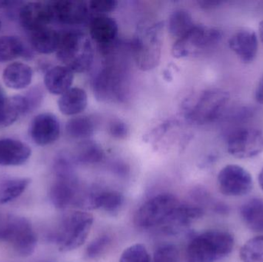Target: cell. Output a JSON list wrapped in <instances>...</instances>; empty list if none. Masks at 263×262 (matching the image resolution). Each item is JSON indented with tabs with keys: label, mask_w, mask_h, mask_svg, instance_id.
<instances>
[{
	"label": "cell",
	"mask_w": 263,
	"mask_h": 262,
	"mask_svg": "<svg viewBox=\"0 0 263 262\" xmlns=\"http://www.w3.org/2000/svg\"><path fill=\"white\" fill-rule=\"evenodd\" d=\"M163 22L139 25L130 43L136 66L142 71H150L159 66L162 55Z\"/></svg>",
	"instance_id": "1"
},
{
	"label": "cell",
	"mask_w": 263,
	"mask_h": 262,
	"mask_svg": "<svg viewBox=\"0 0 263 262\" xmlns=\"http://www.w3.org/2000/svg\"><path fill=\"white\" fill-rule=\"evenodd\" d=\"M58 59L73 72H87L94 60V51L90 39L77 29L61 33L57 51Z\"/></svg>",
	"instance_id": "2"
},
{
	"label": "cell",
	"mask_w": 263,
	"mask_h": 262,
	"mask_svg": "<svg viewBox=\"0 0 263 262\" xmlns=\"http://www.w3.org/2000/svg\"><path fill=\"white\" fill-rule=\"evenodd\" d=\"M234 238L228 232L207 231L196 235L187 247L185 261L216 262L228 256L234 248Z\"/></svg>",
	"instance_id": "3"
},
{
	"label": "cell",
	"mask_w": 263,
	"mask_h": 262,
	"mask_svg": "<svg viewBox=\"0 0 263 262\" xmlns=\"http://www.w3.org/2000/svg\"><path fill=\"white\" fill-rule=\"evenodd\" d=\"M230 99V93L223 89L203 91L184 103L185 118L198 126L214 123L225 113Z\"/></svg>",
	"instance_id": "4"
},
{
	"label": "cell",
	"mask_w": 263,
	"mask_h": 262,
	"mask_svg": "<svg viewBox=\"0 0 263 262\" xmlns=\"http://www.w3.org/2000/svg\"><path fill=\"white\" fill-rule=\"evenodd\" d=\"M0 241L9 245L18 255L29 256L36 247L37 236L27 218L8 215L0 220Z\"/></svg>",
	"instance_id": "5"
},
{
	"label": "cell",
	"mask_w": 263,
	"mask_h": 262,
	"mask_svg": "<svg viewBox=\"0 0 263 262\" xmlns=\"http://www.w3.org/2000/svg\"><path fill=\"white\" fill-rule=\"evenodd\" d=\"M92 223L93 217L88 212L77 211L66 215L53 237L60 250L69 252L80 247L86 241Z\"/></svg>",
	"instance_id": "6"
},
{
	"label": "cell",
	"mask_w": 263,
	"mask_h": 262,
	"mask_svg": "<svg viewBox=\"0 0 263 262\" xmlns=\"http://www.w3.org/2000/svg\"><path fill=\"white\" fill-rule=\"evenodd\" d=\"M222 38V32L218 28L196 25L173 45L172 53L175 58H185L214 47Z\"/></svg>",
	"instance_id": "7"
},
{
	"label": "cell",
	"mask_w": 263,
	"mask_h": 262,
	"mask_svg": "<svg viewBox=\"0 0 263 262\" xmlns=\"http://www.w3.org/2000/svg\"><path fill=\"white\" fill-rule=\"evenodd\" d=\"M92 89L99 101H123L127 91V81L123 69L114 64L103 66L94 76Z\"/></svg>",
	"instance_id": "8"
},
{
	"label": "cell",
	"mask_w": 263,
	"mask_h": 262,
	"mask_svg": "<svg viewBox=\"0 0 263 262\" xmlns=\"http://www.w3.org/2000/svg\"><path fill=\"white\" fill-rule=\"evenodd\" d=\"M179 206L172 194H159L144 203L136 212L135 223L142 229L162 226Z\"/></svg>",
	"instance_id": "9"
},
{
	"label": "cell",
	"mask_w": 263,
	"mask_h": 262,
	"mask_svg": "<svg viewBox=\"0 0 263 262\" xmlns=\"http://www.w3.org/2000/svg\"><path fill=\"white\" fill-rule=\"evenodd\" d=\"M229 153L238 158H250L263 151V132L254 128H242L227 138Z\"/></svg>",
	"instance_id": "10"
},
{
	"label": "cell",
	"mask_w": 263,
	"mask_h": 262,
	"mask_svg": "<svg viewBox=\"0 0 263 262\" xmlns=\"http://www.w3.org/2000/svg\"><path fill=\"white\" fill-rule=\"evenodd\" d=\"M218 186L221 193L227 196H244L253 189V178L244 168L228 165L218 175Z\"/></svg>",
	"instance_id": "11"
},
{
	"label": "cell",
	"mask_w": 263,
	"mask_h": 262,
	"mask_svg": "<svg viewBox=\"0 0 263 262\" xmlns=\"http://www.w3.org/2000/svg\"><path fill=\"white\" fill-rule=\"evenodd\" d=\"M54 20L67 26L83 24L89 15V6L85 2L78 0H59L49 2Z\"/></svg>",
	"instance_id": "12"
},
{
	"label": "cell",
	"mask_w": 263,
	"mask_h": 262,
	"mask_svg": "<svg viewBox=\"0 0 263 262\" xmlns=\"http://www.w3.org/2000/svg\"><path fill=\"white\" fill-rule=\"evenodd\" d=\"M60 135V123L52 113H41L32 119L29 135L34 143L45 146L55 143Z\"/></svg>",
	"instance_id": "13"
},
{
	"label": "cell",
	"mask_w": 263,
	"mask_h": 262,
	"mask_svg": "<svg viewBox=\"0 0 263 262\" xmlns=\"http://www.w3.org/2000/svg\"><path fill=\"white\" fill-rule=\"evenodd\" d=\"M20 19L22 26L31 32L49 26V23L54 20L50 3L42 2L26 3L20 9Z\"/></svg>",
	"instance_id": "14"
},
{
	"label": "cell",
	"mask_w": 263,
	"mask_h": 262,
	"mask_svg": "<svg viewBox=\"0 0 263 262\" xmlns=\"http://www.w3.org/2000/svg\"><path fill=\"white\" fill-rule=\"evenodd\" d=\"M79 189L77 177H57L49 191V198L57 209H63L74 205Z\"/></svg>",
	"instance_id": "15"
},
{
	"label": "cell",
	"mask_w": 263,
	"mask_h": 262,
	"mask_svg": "<svg viewBox=\"0 0 263 262\" xmlns=\"http://www.w3.org/2000/svg\"><path fill=\"white\" fill-rule=\"evenodd\" d=\"M118 32L117 21L107 15H96L89 23L90 36L104 49L111 47L117 39Z\"/></svg>",
	"instance_id": "16"
},
{
	"label": "cell",
	"mask_w": 263,
	"mask_h": 262,
	"mask_svg": "<svg viewBox=\"0 0 263 262\" xmlns=\"http://www.w3.org/2000/svg\"><path fill=\"white\" fill-rule=\"evenodd\" d=\"M229 45L231 50L244 63H252L257 55V35L251 29H242L235 32L230 38Z\"/></svg>",
	"instance_id": "17"
},
{
	"label": "cell",
	"mask_w": 263,
	"mask_h": 262,
	"mask_svg": "<svg viewBox=\"0 0 263 262\" xmlns=\"http://www.w3.org/2000/svg\"><path fill=\"white\" fill-rule=\"evenodd\" d=\"M203 214V209L199 206L179 205L170 218L162 224L164 232L170 235L179 233L192 223L202 218Z\"/></svg>",
	"instance_id": "18"
},
{
	"label": "cell",
	"mask_w": 263,
	"mask_h": 262,
	"mask_svg": "<svg viewBox=\"0 0 263 262\" xmlns=\"http://www.w3.org/2000/svg\"><path fill=\"white\" fill-rule=\"evenodd\" d=\"M31 152L30 148L23 142L0 138V166H21L29 159Z\"/></svg>",
	"instance_id": "19"
},
{
	"label": "cell",
	"mask_w": 263,
	"mask_h": 262,
	"mask_svg": "<svg viewBox=\"0 0 263 262\" xmlns=\"http://www.w3.org/2000/svg\"><path fill=\"white\" fill-rule=\"evenodd\" d=\"M32 106L27 97L14 95L0 104V129L13 124L18 117L29 112Z\"/></svg>",
	"instance_id": "20"
},
{
	"label": "cell",
	"mask_w": 263,
	"mask_h": 262,
	"mask_svg": "<svg viewBox=\"0 0 263 262\" xmlns=\"http://www.w3.org/2000/svg\"><path fill=\"white\" fill-rule=\"evenodd\" d=\"M74 72L65 66H55L46 72L44 83L51 94L62 95L72 88Z\"/></svg>",
	"instance_id": "21"
},
{
	"label": "cell",
	"mask_w": 263,
	"mask_h": 262,
	"mask_svg": "<svg viewBox=\"0 0 263 262\" xmlns=\"http://www.w3.org/2000/svg\"><path fill=\"white\" fill-rule=\"evenodd\" d=\"M87 93L81 88H71L60 96L58 107L65 115H77L82 113L87 107Z\"/></svg>",
	"instance_id": "22"
},
{
	"label": "cell",
	"mask_w": 263,
	"mask_h": 262,
	"mask_svg": "<svg viewBox=\"0 0 263 262\" xmlns=\"http://www.w3.org/2000/svg\"><path fill=\"white\" fill-rule=\"evenodd\" d=\"M32 68L25 63H13L3 71V79L7 87L23 89L30 85L32 79Z\"/></svg>",
	"instance_id": "23"
},
{
	"label": "cell",
	"mask_w": 263,
	"mask_h": 262,
	"mask_svg": "<svg viewBox=\"0 0 263 262\" xmlns=\"http://www.w3.org/2000/svg\"><path fill=\"white\" fill-rule=\"evenodd\" d=\"M60 32L46 26L32 32L31 43L36 52L41 54H50L57 52L60 44Z\"/></svg>",
	"instance_id": "24"
},
{
	"label": "cell",
	"mask_w": 263,
	"mask_h": 262,
	"mask_svg": "<svg viewBox=\"0 0 263 262\" xmlns=\"http://www.w3.org/2000/svg\"><path fill=\"white\" fill-rule=\"evenodd\" d=\"M124 197L117 191H93L91 209H100L108 213H118L123 205Z\"/></svg>",
	"instance_id": "25"
},
{
	"label": "cell",
	"mask_w": 263,
	"mask_h": 262,
	"mask_svg": "<svg viewBox=\"0 0 263 262\" xmlns=\"http://www.w3.org/2000/svg\"><path fill=\"white\" fill-rule=\"evenodd\" d=\"M241 218L244 224L255 232H263V200L252 198L242 205Z\"/></svg>",
	"instance_id": "26"
},
{
	"label": "cell",
	"mask_w": 263,
	"mask_h": 262,
	"mask_svg": "<svg viewBox=\"0 0 263 262\" xmlns=\"http://www.w3.org/2000/svg\"><path fill=\"white\" fill-rule=\"evenodd\" d=\"M31 179L17 177H0V205L6 204L23 195Z\"/></svg>",
	"instance_id": "27"
},
{
	"label": "cell",
	"mask_w": 263,
	"mask_h": 262,
	"mask_svg": "<svg viewBox=\"0 0 263 262\" xmlns=\"http://www.w3.org/2000/svg\"><path fill=\"white\" fill-rule=\"evenodd\" d=\"M97 129L95 119L90 116H78L71 118L66 126V133L75 139L86 140L92 136Z\"/></svg>",
	"instance_id": "28"
},
{
	"label": "cell",
	"mask_w": 263,
	"mask_h": 262,
	"mask_svg": "<svg viewBox=\"0 0 263 262\" xmlns=\"http://www.w3.org/2000/svg\"><path fill=\"white\" fill-rule=\"evenodd\" d=\"M104 158V152L100 145L93 141L85 140L77 146L74 159L83 165L96 164Z\"/></svg>",
	"instance_id": "29"
},
{
	"label": "cell",
	"mask_w": 263,
	"mask_h": 262,
	"mask_svg": "<svg viewBox=\"0 0 263 262\" xmlns=\"http://www.w3.org/2000/svg\"><path fill=\"white\" fill-rule=\"evenodd\" d=\"M194 26L191 14L185 9H176L168 18V32L177 39L185 35Z\"/></svg>",
	"instance_id": "30"
},
{
	"label": "cell",
	"mask_w": 263,
	"mask_h": 262,
	"mask_svg": "<svg viewBox=\"0 0 263 262\" xmlns=\"http://www.w3.org/2000/svg\"><path fill=\"white\" fill-rule=\"evenodd\" d=\"M26 52L23 42L16 36L0 37V63L12 61L23 55Z\"/></svg>",
	"instance_id": "31"
},
{
	"label": "cell",
	"mask_w": 263,
	"mask_h": 262,
	"mask_svg": "<svg viewBox=\"0 0 263 262\" xmlns=\"http://www.w3.org/2000/svg\"><path fill=\"white\" fill-rule=\"evenodd\" d=\"M243 262H263V235L247 241L240 251Z\"/></svg>",
	"instance_id": "32"
},
{
	"label": "cell",
	"mask_w": 263,
	"mask_h": 262,
	"mask_svg": "<svg viewBox=\"0 0 263 262\" xmlns=\"http://www.w3.org/2000/svg\"><path fill=\"white\" fill-rule=\"evenodd\" d=\"M120 262H151V257L143 245L136 244L123 252Z\"/></svg>",
	"instance_id": "33"
},
{
	"label": "cell",
	"mask_w": 263,
	"mask_h": 262,
	"mask_svg": "<svg viewBox=\"0 0 263 262\" xmlns=\"http://www.w3.org/2000/svg\"><path fill=\"white\" fill-rule=\"evenodd\" d=\"M110 243L111 239L108 235L99 237L88 246L86 251V256L91 259L101 256L109 248Z\"/></svg>",
	"instance_id": "34"
},
{
	"label": "cell",
	"mask_w": 263,
	"mask_h": 262,
	"mask_svg": "<svg viewBox=\"0 0 263 262\" xmlns=\"http://www.w3.org/2000/svg\"><path fill=\"white\" fill-rule=\"evenodd\" d=\"M179 251L173 245H164L156 249L153 262H178Z\"/></svg>",
	"instance_id": "35"
},
{
	"label": "cell",
	"mask_w": 263,
	"mask_h": 262,
	"mask_svg": "<svg viewBox=\"0 0 263 262\" xmlns=\"http://www.w3.org/2000/svg\"><path fill=\"white\" fill-rule=\"evenodd\" d=\"M119 3L114 0H92L88 4L92 12L99 15H106L117 9Z\"/></svg>",
	"instance_id": "36"
},
{
	"label": "cell",
	"mask_w": 263,
	"mask_h": 262,
	"mask_svg": "<svg viewBox=\"0 0 263 262\" xmlns=\"http://www.w3.org/2000/svg\"><path fill=\"white\" fill-rule=\"evenodd\" d=\"M109 132L114 138L123 139L129 134V128L127 125L121 120H112L109 124Z\"/></svg>",
	"instance_id": "37"
},
{
	"label": "cell",
	"mask_w": 263,
	"mask_h": 262,
	"mask_svg": "<svg viewBox=\"0 0 263 262\" xmlns=\"http://www.w3.org/2000/svg\"><path fill=\"white\" fill-rule=\"evenodd\" d=\"M201 8L205 9H215L219 7L223 4V1H218V0H201L198 2Z\"/></svg>",
	"instance_id": "38"
},
{
	"label": "cell",
	"mask_w": 263,
	"mask_h": 262,
	"mask_svg": "<svg viewBox=\"0 0 263 262\" xmlns=\"http://www.w3.org/2000/svg\"><path fill=\"white\" fill-rule=\"evenodd\" d=\"M256 99L259 104L263 106V76L258 84L256 90Z\"/></svg>",
	"instance_id": "39"
},
{
	"label": "cell",
	"mask_w": 263,
	"mask_h": 262,
	"mask_svg": "<svg viewBox=\"0 0 263 262\" xmlns=\"http://www.w3.org/2000/svg\"><path fill=\"white\" fill-rule=\"evenodd\" d=\"M258 180H259V186H260L261 189L263 191V168L261 169L260 172H259Z\"/></svg>",
	"instance_id": "40"
},
{
	"label": "cell",
	"mask_w": 263,
	"mask_h": 262,
	"mask_svg": "<svg viewBox=\"0 0 263 262\" xmlns=\"http://www.w3.org/2000/svg\"><path fill=\"white\" fill-rule=\"evenodd\" d=\"M259 32L261 41H262V43H263V20H262V21L260 22V23H259Z\"/></svg>",
	"instance_id": "41"
},
{
	"label": "cell",
	"mask_w": 263,
	"mask_h": 262,
	"mask_svg": "<svg viewBox=\"0 0 263 262\" xmlns=\"http://www.w3.org/2000/svg\"><path fill=\"white\" fill-rule=\"evenodd\" d=\"M12 4V3L9 1H0V9H3V8L7 7L9 5Z\"/></svg>",
	"instance_id": "42"
},
{
	"label": "cell",
	"mask_w": 263,
	"mask_h": 262,
	"mask_svg": "<svg viewBox=\"0 0 263 262\" xmlns=\"http://www.w3.org/2000/svg\"><path fill=\"white\" fill-rule=\"evenodd\" d=\"M6 98V95H5L4 91H3V89L0 87V104H1V103H3Z\"/></svg>",
	"instance_id": "43"
},
{
	"label": "cell",
	"mask_w": 263,
	"mask_h": 262,
	"mask_svg": "<svg viewBox=\"0 0 263 262\" xmlns=\"http://www.w3.org/2000/svg\"><path fill=\"white\" fill-rule=\"evenodd\" d=\"M0 29H1V22H0Z\"/></svg>",
	"instance_id": "44"
},
{
	"label": "cell",
	"mask_w": 263,
	"mask_h": 262,
	"mask_svg": "<svg viewBox=\"0 0 263 262\" xmlns=\"http://www.w3.org/2000/svg\"><path fill=\"white\" fill-rule=\"evenodd\" d=\"M42 262H51V261H42Z\"/></svg>",
	"instance_id": "45"
}]
</instances>
